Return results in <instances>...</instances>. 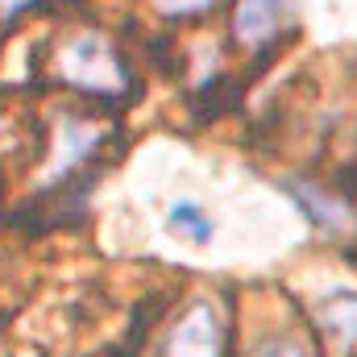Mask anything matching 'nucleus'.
Returning a JSON list of instances; mask_svg holds the SVG:
<instances>
[{
	"label": "nucleus",
	"instance_id": "f257e3e1",
	"mask_svg": "<svg viewBox=\"0 0 357 357\" xmlns=\"http://www.w3.org/2000/svg\"><path fill=\"white\" fill-rule=\"evenodd\" d=\"M63 79L84 91H116L125 84V67L108 42L79 38L63 50Z\"/></svg>",
	"mask_w": 357,
	"mask_h": 357
},
{
	"label": "nucleus",
	"instance_id": "f03ea898",
	"mask_svg": "<svg viewBox=\"0 0 357 357\" xmlns=\"http://www.w3.org/2000/svg\"><path fill=\"white\" fill-rule=\"evenodd\" d=\"M295 13V0H241L233 17V33L245 46H262L278 33V25Z\"/></svg>",
	"mask_w": 357,
	"mask_h": 357
},
{
	"label": "nucleus",
	"instance_id": "7ed1b4c3",
	"mask_svg": "<svg viewBox=\"0 0 357 357\" xmlns=\"http://www.w3.org/2000/svg\"><path fill=\"white\" fill-rule=\"evenodd\" d=\"M220 324L212 307H195L191 316H183V324L175 328L167 357H220Z\"/></svg>",
	"mask_w": 357,
	"mask_h": 357
},
{
	"label": "nucleus",
	"instance_id": "20e7f679",
	"mask_svg": "<svg viewBox=\"0 0 357 357\" xmlns=\"http://www.w3.org/2000/svg\"><path fill=\"white\" fill-rule=\"evenodd\" d=\"M324 320H328V328H333L341 341H357V295L354 291L333 295V299L324 303Z\"/></svg>",
	"mask_w": 357,
	"mask_h": 357
},
{
	"label": "nucleus",
	"instance_id": "39448f33",
	"mask_svg": "<svg viewBox=\"0 0 357 357\" xmlns=\"http://www.w3.org/2000/svg\"><path fill=\"white\" fill-rule=\"evenodd\" d=\"M154 4H158L162 17H199V13H208L216 0H154Z\"/></svg>",
	"mask_w": 357,
	"mask_h": 357
},
{
	"label": "nucleus",
	"instance_id": "423d86ee",
	"mask_svg": "<svg viewBox=\"0 0 357 357\" xmlns=\"http://www.w3.org/2000/svg\"><path fill=\"white\" fill-rule=\"evenodd\" d=\"M175 225H187V229H195L199 237H208V220L199 216V208H195V204H178V208H175Z\"/></svg>",
	"mask_w": 357,
	"mask_h": 357
},
{
	"label": "nucleus",
	"instance_id": "0eeeda50",
	"mask_svg": "<svg viewBox=\"0 0 357 357\" xmlns=\"http://www.w3.org/2000/svg\"><path fill=\"white\" fill-rule=\"evenodd\" d=\"M254 357H303L299 345H266V349H258Z\"/></svg>",
	"mask_w": 357,
	"mask_h": 357
}]
</instances>
